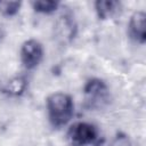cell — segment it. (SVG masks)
I'll list each match as a JSON object with an SVG mask.
<instances>
[{
  "label": "cell",
  "instance_id": "1",
  "mask_svg": "<svg viewBox=\"0 0 146 146\" xmlns=\"http://www.w3.org/2000/svg\"><path fill=\"white\" fill-rule=\"evenodd\" d=\"M47 113L54 128L66 125L74 114V103L70 95L55 92L47 98Z\"/></svg>",
  "mask_w": 146,
  "mask_h": 146
},
{
  "label": "cell",
  "instance_id": "2",
  "mask_svg": "<svg viewBox=\"0 0 146 146\" xmlns=\"http://www.w3.org/2000/svg\"><path fill=\"white\" fill-rule=\"evenodd\" d=\"M86 105L91 110L103 108L110 102V90L107 84L97 78L88 80L83 87Z\"/></svg>",
  "mask_w": 146,
  "mask_h": 146
},
{
  "label": "cell",
  "instance_id": "3",
  "mask_svg": "<svg viewBox=\"0 0 146 146\" xmlns=\"http://www.w3.org/2000/svg\"><path fill=\"white\" fill-rule=\"evenodd\" d=\"M66 138L71 146H88L98 140V131L91 123L76 122L70 127Z\"/></svg>",
  "mask_w": 146,
  "mask_h": 146
},
{
  "label": "cell",
  "instance_id": "4",
  "mask_svg": "<svg viewBox=\"0 0 146 146\" xmlns=\"http://www.w3.org/2000/svg\"><path fill=\"white\" fill-rule=\"evenodd\" d=\"M19 56L23 66L26 70H32L41 63L43 58V47L35 39L26 40L21 47Z\"/></svg>",
  "mask_w": 146,
  "mask_h": 146
},
{
  "label": "cell",
  "instance_id": "5",
  "mask_svg": "<svg viewBox=\"0 0 146 146\" xmlns=\"http://www.w3.org/2000/svg\"><path fill=\"white\" fill-rule=\"evenodd\" d=\"M129 36L137 43L143 44L146 41V15L144 11H135L128 24Z\"/></svg>",
  "mask_w": 146,
  "mask_h": 146
},
{
  "label": "cell",
  "instance_id": "6",
  "mask_svg": "<svg viewBox=\"0 0 146 146\" xmlns=\"http://www.w3.org/2000/svg\"><path fill=\"white\" fill-rule=\"evenodd\" d=\"M55 31L57 38L63 42H70L74 38L76 32V24L72 13L65 11L59 16L55 26Z\"/></svg>",
  "mask_w": 146,
  "mask_h": 146
},
{
  "label": "cell",
  "instance_id": "7",
  "mask_svg": "<svg viewBox=\"0 0 146 146\" xmlns=\"http://www.w3.org/2000/svg\"><path fill=\"white\" fill-rule=\"evenodd\" d=\"M121 9V2L116 0H98L95 2V10L100 19H108Z\"/></svg>",
  "mask_w": 146,
  "mask_h": 146
},
{
  "label": "cell",
  "instance_id": "8",
  "mask_svg": "<svg viewBox=\"0 0 146 146\" xmlns=\"http://www.w3.org/2000/svg\"><path fill=\"white\" fill-rule=\"evenodd\" d=\"M27 87V81L23 75H17L11 79H9L5 86H3V92H6L9 96L18 97L23 95L26 90Z\"/></svg>",
  "mask_w": 146,
  "mask_h": 146
},
{
  "label": "cell",
  "instance_id": "9",
  "mask_svg": "<svg viewBox=\"0 0 146 146\" xmlns=\"http://www.w3.org/2000/svg\"><path fill=\"white\" fill-rule=\"evenodd\" d=\"M33 9L36 13L41 14H51L56 11L59 7V2L57 1H50V0H43V1H32L31 2Z\"/></svg>",
  "mask_w": 146,
  "mask_h": 146
},
{
  "label": "cell",
  "instance_id": "10",
  "mask_svg": "<svg viewBox=\"0 0 146 146\" xmlns=\"http://www.w3.org/2000/svg\"><path fill=\"white\" fill-rule=\"evenodd\" d=\"M22 6L19 1H0V11L5 16H15Z\"/></svg>",
  "mask_w": 146,
  "mask_h": 146
},
{
  "label": "cell",
  "instance_id": "11",
  "mask_svg": "<svg viewBox=\"0 0 146 146\" xmlns=\"http://www.w3.org/2000/svg\"><path fill=\"white\" fill-rule=\"evenodd\" d=\"M112 146H132V143L129 138V136L120 132L115 136V138L112 141Z\"/></svg>",
  "mask_w": 146,
  "mask_h": 146
}]
</instances>
